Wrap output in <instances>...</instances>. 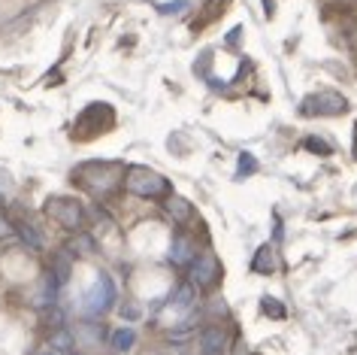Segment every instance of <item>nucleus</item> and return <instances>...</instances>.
<instances>
[{
	"mask_svg": "<svg viewBox=\"0 0 357 355\" xmlns=\"http://www.w3.org/2000/svg\"><path fill=\"white\" fill-rule=\"evenodd\" d=\"M194 259H197V252H194L191 237L176 234V237H173V246H169V261H173L176 268H191Z\"/></svg>",
	"mask_w": 357,
	"mask_h": 355,
	"instance_id": "obj_7",
	"label": "nucleus"
},
{
	"mask_svg": "<svg viewBox=\"0 0 357 355\" xmlns=\"http://www.w3.org/2000/svg\"><path fill=\"white\" fill-rule=\"evenodd\" d=\"M121 316H124V319H139V307H137V304H128Z\"/></svg>",
	"mask_w": 357,
	"mask_h": 355,
	"instance_id": "obj_23",
	"label": "nucleus"
},
{
	"mask_svg": "<svg viewBox=\"0 0 357 355\" xmlns=\"http://www.w3.org/2000/svg\"><path fill=\"white\" fill-rule=\"evenodd\" d=\"M348 113V101L339 92H315L300 101V115L318 119V115H342Z\"/></svg>",
	"mask_w": 357,
	"mask_h": 355,
	"instance_id": "obj_4",
	"label": "nucleus"
},
{
	"mask_svg": "<svg viewBox=\"0 0 357 355\" xmlns=\"http://www.w3.org/2000/svg\"><path fill=\"white\" fill-rule=\"evenodd\" d=\"M218 261H215V255H197V259L191 261V268H188V282H194V286H200V289H209V286H215L218 282Z\"/></svg>",
	"mask_w": 357,
	"mask_h": 355,
	"instance_id": "obj_6",
	"label": "nucleus"
},
{
	"mask_svg": "<svg viewBox=\"0 0 357 355\" xmlns=\"http://www.w3.org/2000/svg\"><path fill=\"white\" fill-rule=\"evenodd\" d=\"M227 346V331L218 325H209L206 331L200 334V355H221Z\"/></svg>",
	"mask_w": 357,
	"mask_h": 355,
	"instance_id": "obj_8",
	"label": "nucleus"
},
{
	"mask_svg": "<svg viewBox=\"0 0 357 355\" xmlns=\"http://www.w3.org/2000/svg\"><path fill=\"white\" fill-rule=\"evenodd\" d=\"M124 191H130L133 198H149V201H164L173 194V185H169L167 176H160L151 167H128V176H124Z\"/></svg>",
	"mask_w": 357,
	"mask_h": 355,
	"instance_id": "obj_2",
	"label": "nucleus"
},
{
	"mask_svg": "<svg viewBox=\"0 0 357 355\" xmlns=\"http://www.w3.org/2000/svg\"><path fill=\"white\" fill-rule=\"evenodd\" d=\"M112 304H115V282H112L109 273H100V277L94 280V286L88 289L82 307H85L88 316H103Z\"/></svg>",
	"mask_w": 357,
	"mask_h": 355,
	"instance_id": "obj_5",
	"label": "nucleus"
},
{
	"mask_svg": "<svg viewBox=\"0 0 357 355\" xmlns=\"http://www.w3.org/2000/svg\"><path fill=\"white\" fill-rule=\"evenodd\" d=\"M46 216L55 222L58 228L70 231V234H79V231H85V225H88V210H85V203L76 201V198H67V194L46 201Z\"/></svg>",
	"mask_w": 357,
	"mask_h": 355,
	"instance_id": "obj_3",
	"label": "nucleus"
},
{
	"mask_svg": "<svg viewBox=\"0 0 357 355\" xmlns=\"http://www.w3.org/2000/svg\"><path fill=\"white\" fill-rule=\"evenodd\" d=\"M164 212L173 222H178V225H185V222L194 219V207L185 198H178V194H169V198H164Z\"/></svg>",
	"mask_w": 357,
	"mask_h": 355,
	"instance_id": "obj_9",
	"label": "nucleus"
},
{
	"mask_svg": "<svg viewBox=\"0 0 357 355\" xmlns=\"http://www.w3.org/2000/svg\"><path fill=\"white\" fill-rule=\"evenodd\" d=\"M13 237H19V231H15L10 216H3V212H0V240H13Z\"/></svg>",
	"mask_w": 357,
	"mask_h": 355,
	"instance_id": "obj_19",
	"label": "nucleus"
},
{
	"mask_svg": "<svg viewBox=\"0 0 357 355\" xmlns=\"http://www.w3.org/2000/svg\"><path fill=\"white\" fill-rule=\"evenodd\" d=\"M182 10H188V3H185V0H178V3H167V6H160V13H182Z\"/></svg>",
	"mask_w": 357,
	"mask_h": 355,
	"instance_id": "obj_22",
	"label": "nucleus"
},
{
	"mask_svg": "<svg viewBox=\"0 0 357 355\" xmlns=\"http://www.w3.org/2000/svg\"><path fill=\"white\" fill-rule=\"evenodd\" d=\"M43 319H46V325L61 328V325H64V310H61V307H49L46 313H43Z\"/></svg>",
	"mask_w": 357,
	"mask_h": 355,
	"instance_id": "obj_20",
	"label": "nucleus"
},
{
	"mask_svg": "<svg viewBox=\"0 0 357 355\" xmlns=\"http://www.w3.org/2000/svg\"><path fill=\"white\" fill-rule=\"evenodd\" d=\"M169 304L178 307V310L191 307L194 304V282H182V286H176V291L169 295Z\"/></svg>",
	"mask_w": 357,
	"mask_h": 355,
	"instance_id": "obj_13",
	"label": "nucleus"
},
{
	"mask_svg": "<svg viewBox=\"0 0 357 355\" xmlns=\"http://www.w3.org/2000/svg\"><path fill=\"white\" fill-rule=\"evenodd\" d=\"M303 149L318 152V155H330V152H333V146H327V140H321V137H306V140H303Z\"/></svg>",
	"mask_w": 357,
	"mask_h": 355,
	"instance_id": "obj_18",
	"label": "nucleus"
},
{
	"mask_svg": "<svg viewBox=\"0 0 357 355\" xmlns=\"http://www.w3.org/2000/svg\"><path fill=\"white\" fill-rule=\"evenodd\" d=\"M49 280L55 282L58 289L64 286V282L70 280V261H67V259H55V264H52V273H49Z\"/></svg>",
	"mask_w": 357,
	"mask_h": 355,
	"instance_id": "obj_15",
	"label": "nucleus"
},
{
	"mask_svg": "<svg viewBox=\"0 0 357 355\" xmlns=\"http://www.w3.org/2000/svg\"><path fill=\"white\" fill-rule=\"evenodd\" d=\"M257 171V161L248 152L239 155V176H248V173H255Z\"/></svg>",
	"mask_w": 357,
	"mask_h": 355,
	"instance_id": "obj_21",
	"label": "nucleus"
},
{
	"mask_svg": "<svg viewBox=\"0 0 357 355\" xmlns=\"http://www.w3.org/2000/svg\"><path fill=\"white\" fill-rule=\"evenodd\" d=\"M15 231H19V240L28 246V249H33V252L43 249V234L37 228H31L28 222H15Z\"/></svg>",
	"mask_w": 357,
	"mask_h": 355,
	"instance_id": "obj_12",
	"label": "nucleus"
},
{
	"mask_svg": "<svg viewBox=\"0 0 357 355\" xmlns=\"http://www.w3.org/2000/svg\"><path fill=\"white\" fill-rule=\"evenodd\" d=\"M124 176H128L124 164H115V161H88V164L79 167L76 180L82 182L91 194L103 198V194H112L119 185H124Z\"/></svg>",
	"mask_w": 357,
	"mask_h": 355,
	"instance_id": "obj_1",
	"label": "nucleus"
},
{
	"mask_svg": "<svg viewBox=\"0 0 357 355\" xmlns=\"http://www.w3.org/2000/svg\"><path fill=\"white\" fill-rule=\"evenodd\" d=\"M348 43H351V49H357V31H351V40Z\"/></svg>",
	"mask_w": 357,
	"mask_h": 355,
	"instance_id": "obj_24",
	"label": "nucleus"
},
{
	"mask_svg": "<svg viewBox=\"0 0 357 355\" xmlns=\"http://www.w3.org/2000/svg\"><path fill=\"white\" fill-rule=\"evenodd\" d=\"M52 346H55V352H70L73 349V337H70V331H64V328H58V331L52 334Z\"/></svg>",
	"mask_w": 357,
	"mask_h": 355,
	"instance_id": "obj_17",
	"label": "nucleus"
},
{
	"mask_svg": "<svg viewBox=\"0 0 357 355\" xmlns=\"http://www.w3.org/2000/svg\"><path fill=\"white\" fill-rule=\"evenodd\" d=\"M40 355H61V352H40Z\"/></svg>",
	"mask_w": 357,
	"mask_h": 355,
	"instance_id": "obj_25",
	"label": "nucleus"
},
{
	"mask_svg": "<svg viewBox=\"0 0 357 355\" xmlns=\"http://www.w3.org/2000/svg\"><path fill=\"white\" fill-rule=\"evenodd\" d=\"M261 310H264V313L270 316V319H284V316H288L284 304H279L275 298H261Z\"/></svg>",
	"mask_w": 357,
	"mask_h": 355,
	"instance_id": "obj_16",
	"label": "nucleus"
},
{
	"mask_svg": "<svg viewBox=\"0 0 357 355\" xmlns=\"http://www.w3.org/2000/svg\"><path fill=\"white\" fill-rule=\"evenodd\" d=\"M70 249H73L76 255H91V252H97V243H94V237H91V234L79 231L73 240H70Z\"/></svg>",
	"mask_w": 357,
	"mask_h": 355,
	"instance_id": "obj_14",
	"label": "nucleus"
},
{
	"mask_svg": "<svg viewBox=\"0 0 357 355\" xmlns=\"http://www.w3.org/2000/svg\"><path fill=\"white\" fill-rule=\"evenodd\" d=\"M109 346H112V352H130L137 346V331L133 328H119V331H112Z\"/></svg>",
	"mask_w": 357,
	"mask_h": 355,
	"instance_id": "obj_11",
	"label": "nucleus"
},
{
	"mask_svg": "<svg viewBox=\"0 0 357 355\" xmlns=\"http://www.w3.org/2000/svg\"><path fill=\"white\" fill-rule=\"evenodd\" d=\"M275 268H279L275 249H273L270 243L261 246V249L255 252V259H252V270H255V273H275Z\"/></svg>",
	"mask_w": 357,
	"mask_h": 355,
	"instance_id": "obj_10",
	"label": "nucleus"
}]
</instances>
